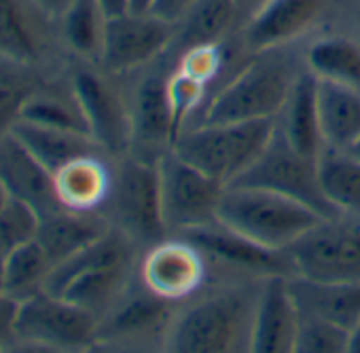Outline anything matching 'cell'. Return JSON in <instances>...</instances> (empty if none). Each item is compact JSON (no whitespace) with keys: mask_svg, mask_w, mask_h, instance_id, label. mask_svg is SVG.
I'll use <instances>...</instances> for the list:
<instances>
[{"mask_svg":"<svg viewBox=\"0 0 360 353\" xmlns=\"http://www.w3.org/2000/svg\"><path fill=\"white\" fill-rule=\"evenodd\" d=\"M324 220L297 199L255 187H225L217 208V222L271 250H286Z\"/></svg>","mask_w":360,"mask_h":353,"instance_id":"1","label":"cell"},{"mask_svg":"<svg viewBox=\"0 0 360 353\" xmlns=\"http://www.w3.org/2000/svg\"><path fill=\"white\" fill-rule=\"evenodd\" d=\"M257 296L227 290L206 296L172 319L167 349L178 353L250 351Z\"/></svg>","mask_w":360,"mask_h":353,"instance_id":"2","label":"cell"},{"mask_svg":"<svg viewBox=\"0 0 360 353\" xmlns=\"http://www.w3.org/2000/svg\"><path fill=\"white\" fill-rule=\"evenodd\" d=\"M274 131V119L200 125L178 133L169 148L227 187L261 156Z\"/></svg>","mask_w":360,"mask_h":353,"instance_id":"3","label":"cell"},{"mask_svg":"<svg viewBox=\"0 0 360 353\" xmlns=\"http://www.w3.org/2000/svg\"><path fill=\"white\" fill-rule=\"evenodd\" d=\"M233 187H255V189H267L280 195H286L290 199H297L311 210H316L326 220H339L341 214L326 201L322 195L316 161L303 156L297 152L290 142L284 138L280 127L276 125V131L267 144V148L261 152V156L231 182ZM227 185V187H231Z\"/></svg>","mask_w":360,"mask_h":353,"instance_id":"4","label":"cell"},{"mask_svg":"<svg viewBox=\"0 0 360 353\" xmlns=\"http://www.w3.org/2000/svg\"><path fill=\"white\" fill-rule=\"evenodd\" d=\"M292 83L280 62H255L217 93L204 112L202 125L274 119L282 112Z\"/></svg>","mask_w":360,"mask_h":353,"instance_id":"5","label":"cell"},{"mask_svg":"<svg viewBox=\"0 0 360 353\" xmlns=\"http://www.w3.org/2000/svg\"><path fill=\"white\" fill-rule=\"evenodd\" d=\"M108 201L119 229L142 244H159L167 231L161 197L159 159H127L112 178Z\"/></svg>","mask_w":360,"mask_h":353,"instance_id":"6","label":"cell"},{"mask_svg":"<svg viewBox=\"0 0 360 353\" xmlns=\"http://www.w3.org/2000/svg\"><path fill=\"white\" fill-rule=\"evenodd\" d=\"M98 330V315L45 290L22 300L15 319V340L49 349L87 347Z\"/></svg>","mask_w":360,"mask_h":353,"instance_id":"7","label":"cell"},{"mask_svg":"<svg viewBox=\"0 0 360 353\" xmlns=\"http://www.w3.org/2000/svg\"><path fill=\"white\" fill-rule=\"evenodd\" d=\"M161 197L167 231H187L217 222L225 185L178 156L172 148L159 156Z\"/></svg>","mask_w":360,"mask_h":353,"instance_id":"8","label":"cell"},{"mask_svg":"<svg viewBox=\"0 0 360 353\" xmlns=\"http://www.w3.org/2000/svg\"><path fill=\"white\" fill-rule=\"evenodd\" d=\"M292 275L314 281H360V229L324 220L286 248Z\"/></svg>","mask_w":360,"mask_h":353,"instance_id":"9","label":"cell"},{"mask_svg":"<svg viewBox=\"0 0 360 353\" xmlns=\"http://www.w3.org/2000/svg\"><path fill=\"white\" fill-rule=\"evenodd\" d=\"M176 24L153 13H125L106 22L100 66L108 74L136 70L167 49L176 36Z\"/></svg>","mask_w":360,"mask_h":353,"instance_id":"10","label":"cell"},{"mask_svg":"<svg viewBox=\"0 0 360 353\" xmlns=\"http://www.w3.org/2000/svg\"><path fill=\"white\" fill-rule=\"evenodd\" d=\"M72 91L83 108L91 138L102 150L121 152L131 144L129 104L100 72L77 68L70 79Z\"/></svg>","mask_w":360,"mask_h":353,"instance_id":"11","label":"cell"},{"mask_svg":"<svg viewBox=\"0 0 360 353\" xmlns=\"http://www.w3.org/2000/svg\"><path fill=\"white\" fill-rule=\"evenodd\" d=\"M53 22L34 0H0V55L41 68L53 55Z\"/></svg>","mask_w":360,"mask_h":353,"instance_id":"12","label":"cell"},{"mask_svg":"<svg viewBox=\"0 0 360 353\" xmlns=\"http://www.w3.org/2000/svg\"><path fill=\"white\" fill-rule=\"evenodd\" d=\"M183 237L191 241L204 256H210L223 265L259 273L263 277L269 275H292V262L286 250H271L265 248L221 222L195 227L183 231Z\"/></svg>","mask_w":360,"mask_h":353,"instance_id":"13","label":"cell"},{"mask_svg":"<svg viewBox=\"0 0 360 353\" xmlns=\"http://www.w3.org/2000/svg\"><path fill=\"white\" fill-rule=\"evenodd\" d=\"M301 313L290 292L288 275H269L257 294L252 317V353H295Z\"/></svg>","mask_w":360,"mask_h":353,"instance_id":"14","label":"cell"},{"mask_svg":"<svg viewBox=\"0 0 360 353\" xmlns=\"http://www.w3.org/2000/svg\"><path fill=\"white\" fill-rule=\"evenodd\" d=\"M206 277L204 254L185 237L159 241L142 262V284L165 300L189 296Z\"/></svg>","mask_w":360,"mask_h":353,"instance_id":"15","label":"cell"},{"mask_svg":"<svg viewBox=\"0 0 360 353\" xmlns=\"http://www.w3.org/2000/svg\"><path fill=\"white\" fill-rule=\"evenodd\" d=\"M131 142L142 148L172 144L178 135L176 112L169 91V79L163 72H148L136 85L129 100Z\"/></svg>","mask_w":360,"mask_h":353,"instance_id":"16","label":"cell"},{"mask_svg":"<svg viewBox=\"0 0 360 353\" xmlns=\"http://www.w3.org/2000/svg\"><path fill=\"white\" fill-rule=\"evenodd\" d=\"M0 180L13 197L28 201L41 216L62 208L56 195L53 173L13 133L0 138Z\"/></svg>","mask_w":360,"mask_h":353,"instance_id":"17","label":"cell"},{"mask_svg":"<svg viewBox=\"0 0 360 353\" xmlns=\"http://www.w3.org/2000/svg\"><path fill=\"white\" fill-rule=\"evenodd\" d=\"M288 284L301 315L330 321L347 332L360 319V281H314L290 275Z\"/></svg>","mask_w":360,"mask_h":353,"instance_id":"18","label":"cell"},{"mask_svg":"<svg viewBox=\"0 0 360 353\" xmlns=\"http://www.w3.org/2000/svg\"><path fill=\"white\" fill-rule=\"evenodd\" d=\"M322 0H265L246 28V45L267 51L299 36L318 18Z\"/></svg>","mask_w":360,"mask_h":353,"instance_id":"19","label":"cell"},{"mask_svg":"<svg viewBox=\"0 0 360 353\" xmlns=\"http://www.w3.org/2000/svg\"><path fill=\"white\" fill-rule=\"evenodd\" d=\"M108 165L96 154L79 156L53 173L56 195L62 208L75 212H94L108 201L112 191Z\"/></svg>","mask_w":360,"mask_h":353,"instance_id":"20","label":"cell"},{"mask_svg":"<svg viewBox=\"0 0 360 353\" xmlns=\"http://www.w3.org/2000/svg\"><path fill=\"white\" fill-rule=\"evenodd\" d=\"M290 146L307 159L318 161L324 138L318 116V79L314 72L301 74L282 108V125H278Z\"/></svg>","mask_w":360,"mask_h":353,"instance_id":"21","label":"cell"},{"mask_svg":"<svg viewBox=\"0 0 360 353\" xmlns=\"http://www.w3.org/2000/svg\"><path fill=\"white\" fill-rule=\"evenodd\" d=\"M108 229L110 227L94 212H75L60 208L41 216L37 241L45 250L49 260L58 265L100 239Z\"/></svg>","mask_w":360,"mask_h":353,"instance_id":"22","label":"cell"},{"mask_svg":"<svg viewBox=\"0 0 360 353\" xmlns=\"http://www.w3.org/2000/svg\"><path fill=\"white\" fill-rule=\"evenodd\" d=\"M318 116L324 146L349 150L360 138V91L318 79Z\"/></svg>","mask_w":360,"mask_h":353,"instance_id":"23","label":"cell"},{"mask_svg":"<svg viewBox=\"0 0 360 353\" xmlns=\"http://www.w3.org/2000/svg\"><path fill=\"white\" fill-rule=\"evenodd\" d=\"M11 133L51 173H56L66 163H70L79 156L96 154L100 150V144L87 133L34 125V123H26V121H18L15 127L11 129Z\"/></svg>","mask_w":360,"mask_h":353,"instance_id":"24","label":"cell"},{"mask_svg":"<svg viewBox=\"0 0 360 353\" xmlns=\"http://www.w3.org/2000/svg\"><path fill=\"white\" fill-rule=\"evenodd\" d=\"M129 262H131V239L121 229H108L100 239H96L87 248L53 265L45 279L43 290L53 296H62V292L75 277L94 269L129 265Z\"/></svg>","mask_w":360,"mask_h":353,"instance_id":"25","label":"cell"},{"mask_svg":"<svg viewBox=\"0 0 360 353\" xmlns=\"http://www.w3.org/2000/svg\"><path fill=\"white\" fill-rule=\"evenodd\" d=\"M316 171L326 201L341 216H360V159L349 150L324 146L316 161Z\"/></svg>","mask_w":360,"mask_h":353,"instance_id":"26","label":"cell"},{"mask_svg":"<svg viewBox=\"0 0 360 353\" xmlns=\"http://www.w3.org/2000/svg\"><path fill=\"white\" fill-rule=\"evenodd\" d=\"M20 121L91 135L83 108L72 91V85L68 89H62L56 85H45L43 81L26 100Z\"/></svg>","mask_w":360,"mask_h":353,"instance_id":"27","label":"cell"},{"mask_svg":"<svg viewBox=\"0 0 360 353\" xmlns=\"http://www.w3.org/2000/svg\"><path fill=\"white\" fill-rule=\"evenodd\" d=\"M58 22V34L70 51L83 60L100 62L108 18L104 15L98 0H72Z\"/></svg>","mask_w":360,"mask_h":353,"instance_id":"28","label":"cell"},{"mask_svg":"<svg viewBox=\"0 0 360 353\" xmlns=\"http://www.w3.org/2000/svg\"><path fill=\"white\" fill-rule=\"evenodd\" d=\"M238 13V0H198L187 11V15L178 22L176 41L180 49H195L204 45H217L221 36L233 24Z\"/></svg>","mask_w":360,"mask_h":353,"instance_id":"29","label":"cell"},{"mask_svg":"<svg viewBox=\"0 0 360 353\" xmlns=\"http://www.w3.org/2000/svg\"><path fill=\"white\" fill-rule=\"evenodd\" d=\"M146 288V286H144ZM167 302L165 298L157 296L146 288L144 294H134L125 300H121L110 315L106 326H100V334L121 338V336H144L161 326H165L167 319Z\"/></svg>","mask_w":360,"mask_h":353,"instance_id":"30","label":"cell"},{"mask_svg":"<svg viewBox=\"0 0 360 353\" xmlns=\"http://www.w3.org/2000/svg\"><path fill=\"white\" fill-rule=\"evenodd\" d=\"M53 262L37 239L5 254V294L15 300H26L41 292Z\"/></svg>","mask_w":360,"mask_h":353,"instance_id":"31","label":"cell"},{"mask_svg":"<svg viewBox=\"0 0 360 353\" xmlns=\"http://www.w3.org/2000/svg\"><path fill=\"white\" fill-rule=\"evenodd\" d=\"M127 269L129 265H115L87 271L66 286L62 298L98 315L121 298V290L127 281Z\"/></svg>","mask_w":360,"mask_h":353,"instance_id":"32","label":"cell"},{"mask_svg":"<svg viewBox=\"0 0 360 353\" xmlns=\"http://www.w3.org/2000/svg\"><path fill=\"white\" fill-rule=\"evenodd\" d=\"M41 83L39 66L0 55V138L11 133L15 123L22 119L26 100Z\"/></svg>","mask_w":360,"mask_h":353,"instance_id":"33","label":"cell"},{"mask_svg":"<svg viewBox=\"0 0 360 353\" xmlns=\"http://www.w3.org/2000/svg\"><path fill=\"white\" fill-rule=\"evenodd\" d=\"M307 64L318 79L360 91V45L347 39H322L307 51Z\"/></svg>","mask_w":360,"mask_h":353,"instance_id":"34","label":"cell"},{"mask_svg":"<svg viewBox=\"0 0 360 353\" xmlns=\"http://www.w3.org/2000/svg\"><path fill=\"white\" fill-rule=\"evenodd\" d=\"M41 225V214L24 199L9 197L5 208L0 210V254H9L11 250L37 239Z\"/></svg>","mask_w":360,"mask_h":353,"instance_id":"35","label":"cell"},{"mask_svg":"<svg viewBox=\"0 0 360 353\" xmlns=\"http://www.w3.org/2000/svg\"><path fill=\"white\" fill-rule=\"evenodd\" d=\"M349 332L330 321L301 315L295 353H347Z\"/></svg>","mask_w":360,"mask_h":353,"instance_id":"36","label":"cell"},{"mask_svg":"<svg viewBox=\"0 0 360 353\" xmlns=\"http://www.w3.org/2000/svg\"><path fill=\"white\" fill-rule=\"evenodd\" d=\"M20 300L0 294V349L15 340V319H18Z\"/></svg>","mask_w":360,"mask_h":353,"instance_id":"37","label":"cell"},{"mask_svg":"<svg viewBox=\"0 0 360 353\" xmlns=\"http://www.w3.org/2000/svg\"><path fill=\"white\" fill-rule=\"evenodd\" d=\"M195 3L198 0H155L150 7V13L169 24H178Z\"/></svg>","mask_w":360,"mask_h":353,"instance_id":"38","label":"cell"},{"mask_svg":"<svg viewBox=\"0 0 360 353\" xmlns=\"http://www.w3.org/2000/svg\"><path fill=\"white\" fill-rule=\"evenodd\" d=\"M108 20L129 13V0H98Z\"/></svg>","mask_w":360,"mask_h":353,"instance_id":"39","label":"cell"},{"mask_svg":"<svg viewBox=\"0 0 360 353\" xmlns=\"http://www.w3.org/2000/svg\"><path fill=\"white\" fill-rule=\"evenodd\" d=\"M34 3H37L45 13H49L53 20H60L62 13L70 7L72 0H34Z\"/></svg>","mask_w":360,"mask_h":353,"instance_id":"40","label":"cell"},{"mask_svg":"<svg viewBox=\"0 0 360 353\" xmlns=\"http://www.w3.org/2000/svg\"><path fill=\"white\" fill-rule=\"evenodd\" d=\"M347 353H360V319L356 321V326L349 330V345H347Z\"/></svg>","mask_w":360,"mask_h":353,"instance_id":"41","label":"cell"},{"mask_svg":"<svg viewBox=\"0 0 360 353\" xmlns=\"http://www.w3.org/2000/svg\"><path fill=\"white\" fill-rule=\"evenodd\" d=\"M155 0H129V13H150Z\"/></svg>","mask_w":360,"mask_h":353,"instance_id":"42","label":"cell"},{"mask_svg":"<svg viewBox=\"0 0 360 353\" xmlns=\"http://www.w3.org/2000/svg\"><path fill=\"white\" fill-rule=\"evenodd\" d=\"M9 197H11V193L7 191V187L3 185V180H0V210L5 208V204L9 201Z\"/></svg>","mask_w":360,"mask_h":353,"instance_id":"43","label":"cell"},{"mask_svg":"<svg viewBox=\"0 0 360 353\" xmlns=\"http://www.w3.org/2000/svg\"><path fill=\"white\" fill-rule=\"evenodd\" d=\"M0 294H5V256L0 254Z\"/></svg>","mask_w":360,"mask_h":353,"instance_id":"44","label":"cell"},{"mask_svg":"<svg viewBox=\"0 0 360 353\" xmlns=\"http://www.w3.org/2000/svg\"><path fill=\"white\" fill-rule=\"evenodd\" d=\"M349 152H352L354 156H358V159H360V138H358V140H356V144L349 148Z\"/></svg>","mask_w":360,"mask_h":353,"instance_id":"45","label":"cell"}]
</instances>
